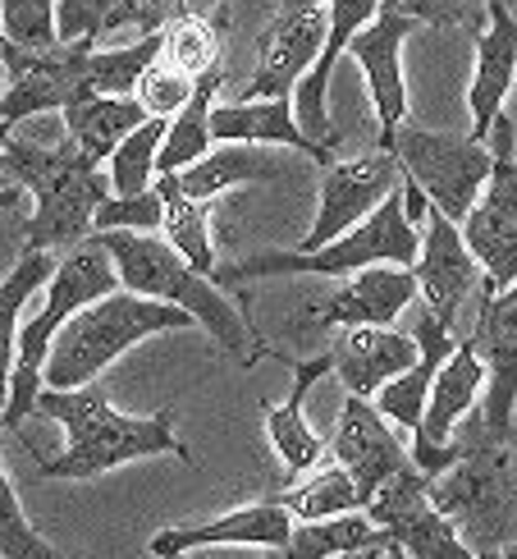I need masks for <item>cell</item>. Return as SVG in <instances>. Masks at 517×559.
Instances as JSON below:
<instances>
[{"instance_id":"obj_1","label":"cell","mask_w":517,"mask_h":559,"mask_svg":"<svg viewBox=\"0 0 517 559\" xmlns=\"http://www.w3.org/2000/svg\"><path fill=\"white\" fill-rule=\"evenodd\" d=\"M33 413H46L69 431L64 454L41 463V477H64V481H97L124 463L137 459H156V454H175L188 463V450L179 445L170 413H147V417H129L115 413L106 390L97 381L74 385V390H37Z\"/></svg>"},{"instance_id":"obj_2","label":"cell","mask_w":517,"mask_h":559,"mask_svg":"<svg viewBox=\"0 0 517 559\" xmlns=\"http://www.w3.org/2000/svg\"><path fill=\"white\" fill-rule=\"evenodd\" d=\"M92 235H97L101 248L110 252L115 275H120L124 289L183 308L197 325H206V335H216V344L225 348V354L243 358V367H252L256 358H262L256 325H252L248 312H239L233 294L220 289L211 275L188 266L156 229L152 235H143V229H92Z\"/></svg>"},{"instance_id":"obj_3","label":"cell","mask_w":517,"mask_h":559,"mask_svg":"<svg viewBox=\"0 0 517 559\" xmlns=\"http://www.w3.org/2000/svg\"><path fill=\"white\" fill-rule=\"evenodd\" d=\"M183 325H193V317L175 308V302L143 298L133 289H110L60 321V331L51 335L41 358V385L51 390L87 385L120 354H129L133 344L166 331H183Z\"/></svg>"},{"instance_id":"obj_4","label":"cell","mask_w":517,"mask_h":559,"mask_svg":"<svg viewBox=\"0 0 517 559\" xmlns=\"http://www.w3.org/2000/svg\"><path fill=\"white\" fill-rule=\"evenodd\" d=\"M0 179L23 183L37 198V212L23 229V248H69L92 235V212L110 193V183L101 179V166L87 160L74 143L41 147L23 143V138H5L0 143Z\"/></svg>"},{"instance_id":"obj_5","label":"cell","mask_w":517,"mask_h":559,"mask_svg":"<svg viewBox=\"0 0 517 559\" xmlns=\"http://www.w3.org/2000/svg\"><path fill=\"white\" fill-rule=\"evenodd\" d=\"M404 183V179H398ZM417 243H421V225L408 221L404 212V193H385L371 212L348 225L344 235H335L330 243H321L312 252H256V258H243L233 266H216L211 280L220 289H233V285H248V280H266V275H352L362 266H412L417 258Z\"/></svg>"},{"instance_id":"obj_6","label":"cell","mask_w":517,"mask_h":559,"mask_svg":"<svg viewBox=\"0 0 517 559\" xmlns=\"http://www.w3.org/2000/svg\"><path fill=\"white\" fill-rule=\"evenodd\" d=\"M46 280H51V294H46L41 312L33 321H23V331H14V362H10V385H5V408H0V427H19L23 417H33L37 390H41V358H46L51 335L60 331V321L69 312H79L83 302L120 289L115 262H110V252L101 248L97 235L60 248V258H56V266H51Z\"/></svg>"},{"instance_id":"obj_7","label":"cell","mask_w":517,"mask_h":559,"mask_svg":"<svg viewBox=\"0 0 517 559\" xmlns=\"http://www.w3.org/2000/svg\"><path fill=\"white\" fill-rule=\"evenodd\" d=\"M426 496L472 555L513 550V440H472L454 463L426 477Z\"/></svg>"},{"instance_id":"obj_8","label":"cell","mask_w":517,"mask_h":559,"mask_svg":"<svg viewBox=\"0 0 517 559\" xmlns=\"http://www.w3.org/2000/svg\"><path fill=\"white\" fill-rule=\"evenodd\" d=\"M485 147H490V175L481 183L477 202L467 206V216L458 221L462 229V243L467 252L477 258L481 275H485V289H513L517 280V160H513V120L500 110L495 124L485 133Z\"/></svg>"},{"instance_id":"obj_9","label":"cell","mask_w":517,"mask_h":559,"mask_svg":"<svg viewBox=\"0 0 517 559\" xmlns=\"http://www.w3.org/2000/svg\"><path fill=\"white\" fill-rule=\"evenodd\" d=\"M398 160L404 179H412L435 212H444L454 225L467 216V206L477 202L481 183L490 175V147L477 138L462 133H435V129H417L408 120H398L389 143H385Z\"/></svg>"},{"instance_id":"obj_10","label":"cell","mask_w":517,"mask_h":559,"mask_svg":"<svg viewBox=\"0 0 517 559\" xmlns=\"http://www.w3.org/2000/svg\"><path fill=\"white\" fill-rule=\"evenodd\" d=\"M362 514L389 532L398 555H440V559H477L462 546L454 523L440 514L426 496V477L408 459L404 468H394L375 491L362 500Z\"/></svg>"},{"instance_id":"obj_11","label":"cell","mask_w":517,"mask_h":559,"mask_svg":"<svg viewBox=\"0 0 517 559\" xmlns=\"http://www.w3.org/2000/svg\"><path fill=\"white\" fill-rule=\"evenodd\" d=\"M421 28L412 14H404L389 0L375 5V14L362 23L358 33L344 41V56L358 60L362 79L371 87L375 124H381V147L389 143V133L398 120H408V83H404V41Z\"/></svg>"},{"instance_id":"obj_12","label":"cell","mask_w":517,"mask_h":559,"mask_svg":"<svg viewBox=\"0 0 517 559\" xmlns=\"http://www.w3.org/2000/svg\"><path fill=\"white\" fill-rule=\"evenodd\" d=\"M398 179H404V170H398L389 147H375V152L352 156V160H325L316 225L302 235L298 252H312L321 243H330L335 235H344L348 225H358L375 202L398 189Z\"/></svg>"},{"instance_id":"obj_13","label":"cell","mask_w":517,"mask_h":559,"mask_svg":"<svg viewBox=\"0 0 517 559\" xmlns=\"http://www.w3.org/2000/svg\"><path fill=\"white\" fill-rule=\"evenodd\" d=\"M325 41V5L279 0L275 19L256 37V69L243 97H293V83L308 74Z\"/></svg>"},{"instance_id":"obj_14","label":"cell","mask_w":517,"mask_h":559,"mask_svg":"<svg viewBox=\"0 0 517 559\" xmlns=\"http://www.w3.org/2000/svg\"><path fill=\"white\" fill-rule=\"evenodd\" d=\"M417 298L412 266H362L339 275V289L312 302L302 325L312 331H344V325H394V317Z\"/></svg>"},{"instance_id":"obj_15","label":"cell","mask_w":517,"mask_h":559,"mask_svg":"<svg viewBox=\"0 0 517 559\" xmlns=\"http://www.w3.org/2000/svg\"><path fill=\"white\" fill-rule=\"evenodd\" d=\"M421 221H426V243H417L412 275H417V289L426 294V312L454 331L462 317V298L472 294L481 280V266L472 252H467L458 225L444 212H435L431 202H426V216Z\"/></svg>"},{"instance_id":"obj_16","label":"cell","mask_w":517,"mask_h":559,"mask_svg":"<svg viewBox=\"0 0 517 559\" xmlns=\"http://www.w3.org/2000/svg\"><path fill=\"white\" fill-rule=\"evenodd\" d=\"M325 450H330L335 463L352 477V486H358V500H366L394 468H404V463H408L404 440L389 431V423L375 413L371 400H362V394H348V400H344L339 427H335L330 440H325Z\"/></svg>"},{"instance_id":"obj_17","label":"cell","mask_w":517,"mask_h":559,"mask_svg":"<svg viewBox=\"0 0 517 559\" xmlns=\"http://www.w3.org/2000/svg\"><path fill=\"white\" fill-rule=\"evenodd\" d=\"M513 74H517V23L508 0H485V19L477 28V74L467 87V110H472V129L467 138L485 143L495 115L504 110L508 92H513Z\"/></svg>"},{"instance_id":"obj_18","label":"cell","mask_w":517,"mask_h":559,"mask_svg":"<svg viewBox=\"0 0 517 559\" xmlns=\"http://www.w3.org/2000/svg\"><path fill=\"white\" fill-rule=\"evenodd\" d=\"M381 0H325V41L316 60L308 64V74L293 83V120L302 124V133L316 138V143H339L335 124H330V110H325V92H330V74L335 64L344 60V41L362 28V23L375 14Z\"/></svg>"},{"instance_id":"obj_19","label":"cell","mask_w":517,"mask_h":559,"mask_svg":"<svg viewBox=\"0 0 517 559\" xmlns=\"http://www.w3.org/2000/svg\"><path fill=\"white\" fill-rule=\"evenodd\" d=\"M211 143H262V147H293L302 156H316V166L330 160V143L302 133L293 120V97H239V102H211L206 115Z\"/></svg>"},{"instance_id":"obj_20","label":"cell","mask_w":517,"mask_h":559,"mask_svg":"<svg viewBox=\"0 0 517 559\" xmlns=\"http://www.w3.org/2000/svg\"><path fill=\"white\" fill-rule=\"evenodd\" d=\"M289 509H279L270 496L229 509V514L211 519V523H188V527H166L147 542V555H188L202 546H262V550H285L289 542Z\"/></svg>"},{"instance_id":"obj_21","label":"cell","mask_w":517,"mask_h":559,"mask_svg":"<svg viewBox=\"0 0 517 559\" xmlns=\"http://www.w3.org/2000/svg\"><path fill=\"white\" fill-rule=\"evenodd\" d=\"M417 358V340L398 335L394 325H344L339 344L330 348V371L344 381V394L371 400L375 385L389 381Z\"/></svg>"},{"instance_id":"obj_22","label":"cell","mask_w":517,"mask_h":559,"mask_svg":"<svg viewBox=\"0 0 517 559\" xmlns=\"http://www.w3.org/2000/svg\"><path fill=\"white\" fill-rule=\"evenodd\" d=\"M325 371H330V348L316 354V358H308V362H293V390H289L285 404H270V400L262 404L266 408L270 450H275L279 463H285L289 477H302L325 454V440L308 423V394H312V385L325 377Z\"/></svg>"},{"instance_id":"obj_23","label":"cell","mask_w":517,"mask_h":559,"mask_svg":"<svg viewBox=\"0 0 517 559\" xmlns=\"http://www.w3.org/2000/svg\"><path fill=\"white\" fill-rule=\"evenodd\" d=\"M179 175V189L197 202H211L239 183H266V179H279L289 175L285 160L262 152V143H211L197 160H188Z\"/></svg>"},{"instance_id":"obj_24","label":"cell","mask_w":517,"mask_h":559,"mask_svg":"<svg viewBox=\"0 0 517 559\" xmlns=\"http://www.w3.org/2000/svg\"><path fill=\"white\" fill-rule=\"evenodd\" d=\"M285 555L302 559V555H321V559H335V555H398V546L389 542L385 527H375L362 509H344V514H325V519H293L289 527V542Z\"/></svg>"},{"instance_id":"obj_25","label":"cell","mask_w":517,"mask_h":559,"mask_svg":"<svg viewBox=\"0 0 517 559\" xmlns=\"http://www.w3.org/2000/svg\"><path fill=\"white\" fill-rule=\"evenodd\" d=\"M156 193H160V229H166V243L179 252V258L211 275L220 262H216V243H211V212H206V202L197 198H188L179 189V175L175 170H156Z\"/></svg>"},{"instance_id":"obj_26","label":"cell","mask_w":517,"mask_h":559,"mask_svg":"<svg viewBox=\"0 0 517 559\" xmlns=\"http://www.w3.org/2000/svg\"><path fill=\"white\" fill-rule=\"evenodd\" d=\"M60 115H64V138L87 160H97V166L115 152V143H120L133 124L147 120V110L133 97H79V102L60 106Z\"/></svg>"},{"instance_id":"obj_27","label":"cell","mask_w":517,"mask_h":559,"mask_svg":"<svg viewBox=\"0 0 517 559\" xmlns=\"http://www.w3.org/2000/svg\"><path fill=\"white\" fill-rule=\"evenodd\" d=\"M216 92H220V60L202 69L193 79V92H188L183 106L175 110V120H166V133H160V147H156V170H183L188 160H197L211 147L206 115H211Z\"/></svg>"},{"instance_id":"obj_28","label":"cell","mask_w":517,"mask_h":559,"mask_svg":"<svg viewBox=\"0 0 517 559\" xmlns=\"http://www.w3.org/2000/svg\"><path fill=\"white\" fill-rule=\"evenodd\" d=\"M56 266L51 248H23V258L14 262V271L0 280V408H5V385H10V362H14V331H19V312L28 302L46 275Z\"/></svg>"},{"instance_id":"obj_29","label":"cell","mask_w":517,"mask_h":559,"mask_svg":"<svg viewBox=\"0 0 517 559\" xmlns=\"http://www.w3.org/2000/svg\"><path fill=\"white\" fill-rule=\"evenodd\" d=\"M156 60H166L170 69H179V74L197 79L202 69H211L220 60V28L216 23H206V14L175 10L166 23H160Z\"/></svg>"},{"instance_id":"obj_30","label":"cell","mask_w":517,"mask_h":559,"mask_svg":"<svg viewBox=\"0 0 517 559\" xmlns=\"http://www.w3.org/2000/svg\"><path fill=\"white\" fill-rule=\"evenodd\" d=\"M312 477L289 486V491L270 496L279 509H289V519H325V514H344V509H362L358 486L339 468V463H312Z\"/></svg>"},{"instance_id":"obj_31","label":"cell","mask_w":517,"mask_h":559,"mask_svg":"<svg viewBox=\"0 0 517 559\" xmlns=\"http://www.w3.org/2000/svg\"><path fill=\"white\" fill-rule=\"evenodd\" d=\"M0 33L10 41V74L33 56L56 51V0H0Z\"/></svg>"},{"instance_id":"obj_32","label":"cell","mask_w":517,"mask_h":559,"mask_svg":"<svg viewBox=\"0 0 517 559\" xmlns=\"http://www.w3.org/2000/svg\"><path fill=\"white\" fill-rule=\"evenodd\" d=\"M133 28V0H60L56 5V37L97 46Z\"/></svg>"},{"instance_id":"obj_33","label":"cell","mask_w":517,"mask_h":559,"mask_svg":"<svg viewBox=\"0 0 517 559\" xmlns=\"http://www.w3.org/2000/svg\"><path fill=\"white\" fill-rule=\"evenodd\" d=\"M160 133H166V115H147L143 124H133L115 152L106 156L110 160V193H137L147 189L152 175H156V147H160Z\"/></svg>"},{"instance_id":"obj_34","label":"cell","mask_w":517,"mask_h":559,"mask_svg":"<svg viewBox=\"0 0 517 559\" xmlns=\"http://www.w3.org/2000/svg\"><path fill=\"white\" fill-rule=\"evenodd\" d=\"M0 555L5 559H51L56 546L41 537V532L28 523L23 504L14 496V481L5 477V463H0Z\"/></svg>"},{"instance_id":"obj_35","label":"cell","mask_w":517,"mask_h":559,"mask_svg":"<svg viewBox=\"0 0 517 559\" xmlns=\"http://www.w3.org/2000/svg\"><path fill=\"white\" fill-rule=\"evenodd\" d=\"M92 229H143V235L160 229V193H156V183H147V189H137V193H106L97 202V212H92Z\"/></svg>"},{"instance_id":"obj_36","label":"cell","mask_w":517,"mask_h":559,"mask_svg":"<svg viewBox=\"0 0 517 559\" xmlns=\"http://www.w3.org/2000/svg\"><path fill=\"white\" fill-rule=\"evenodd\" d=\"M188 92H193V79L179 74V69H170L166 60L152 56V60L143 64V74H137V83H133V102L143 106L147 115H166V120H170V115L183 106Z\"/></svg>"},{"instance_id":"obj_37","label":"cell","mask_w":517,"mask_h":559,"mask_svg":"<svg viewBox=\"0 0 517 559\" xmlns=\"http://www.w3.org/2000/svg\"><path fill=\"white\" fill-rule=\"evenodd\" d=\"M398 10L412 14L421 28H481L485 0H398Z\"/></svg>"},{"instance_id":"obj_38","label":"cell","mask_w":517,"mask_h":559,"mask_svg":"<svg viewBox=\"0 0 517 559\" xmlns=\"http://www.w3.org/2000/svg\"><path fill=\"white\" fill-rule=\"evenodd\" d=\"M179 5H183V0H133V33H137V37L156 33Z\"/></svg>"},{"instance_id":"obj_39","label":"cell","mask_w":517,"mask_h":559,"mask_svg":"<svg viewBox=\"0 0 517 559\" xmlns=\"http://www.w3.org/2000/svg\"><path fill=\"white\" fill-rule=\"evenodd\" d=\"M211 5H220V0H183V5H179V10H193V14H206Z\"/></svg>"},{"instance_id":"obj_40","label":"cell","mask_w":517,"mask_h":559,"mask_svg":"<svg viewBox=\"0 0 517 559\" xmlns=\"http://www.w3.org/2000/svg\"><path fill=\"white\" fill-rule=\"evenodd\" d=\"M19 202V189H10V183H0V212H5V206H14Z\"/></svg>"},{"instance_id":"obj_41","label":"cell","mask_w":517,"mask_h":559,"mask_svg":"<svg viewBox=\"0 0 517 559\" xmlns=\"http://www.w3.org/2000/svg\"><path fill=\"white\" fill-rule=\"evenodd\" d=\"M0 64L10 69V41H5V33H0Z\"/></svg>"},{"instance_id":"obj_42","label":"cell","mask_w":517,"mask_h":559,"mask_svg":"<svg viewBox=\"0 0 517 559\" xmlns=\"http://www.w3.org/2000/svg\"><path fill=\"white\" fill-rule=\"evenodd\" d=\"M5 83H10V69H5V64H0V92H5Z\"/></svg>"},{"instance_id":"obj_43","label":"cell","mask_w":517,"mask_h":559,"mask_svg":"<svg viewBox=\"0 0 517 559\" xmlns=\"http://www.w3.org/2000/svg\"><path fill=\"white\" fill-rule=\"evenodd\" d=\"M10 133H14L10 124H0V143H5V138H10ZM0 183H5V179H0Z\"/></svg>"},{"instance_id":"obj_44","label":"cell","mask_w":517,"mask_h":559,"mask_svg":"<svg viewBox=\"0 0 517 559\" xmlns=\"http://www.w3.org/2000/svg\"><path fill=\"white\" fill-rule=\"evenodd\" d=\"M389 5H398V0H389Z\"/></svg>"}]
</instances>
